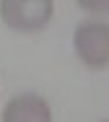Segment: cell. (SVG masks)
Instances as JSON below:
<instances>
[{
    "label": "cell",
    "instance_id": "cell-1",
    "mask_svg": "<svg viewBox=\"0 0 109 122\" xmlns=\"http://www.w3.org/2000/svg\"><path fill=\"white\" fill-rule=\"evenodd\" d=\"M54 0H0V18L16 31H39L52 21Z\"/></svg>",
    "mask_w": 109,
    "mask_h": 122
},
{
    "label": "cell",
    "instance_id": "cell-2",
    "mask_svg": "<svg viewBox=\"0 0 109 122\" xmlns=\"http://www.w3.org/2000/svg\"><path fill=\"white\" fill-rule=\"evenodd\" d=\"M75 55L88 68H107L109 65V24L104 21H83L73 34Z\"/></svg>",
    "mask_w": 109,
    "mask_h": 122
},
{
    "label": "cell",
    "instance_id": "cell-4",
    "mask_svg": "<svg viewBox=\"0 0 109 122\" xmlns=\"http://www.w3.org/2000/svg\"><path fill=\"white\" fill-rule=\"evenodd\" d=\"M88 13H109V0H75Z\"/></svg>",
    "mask_w": 109,
    "mask_h": 122
},
{
    "label": "cell",
    "instance_id": "cell-3",
    "mask_svg": "<svg viewBox=\"0 0 109 122\" xmlns=\"http://www.w3.org/2000/svg\"><path fill=\"white\" fill-rule=\"evenodd\" d=\"M3 122H52V109L39 94H18L5 104Z\"/></svg>",
    "mask_w": 109,
    "mask_h": 122
}]
</instances>
